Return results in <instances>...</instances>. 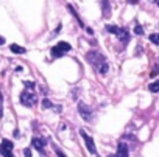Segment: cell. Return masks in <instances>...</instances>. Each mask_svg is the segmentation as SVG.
Segmentation results:
<instances>
[{"mask_svg":"<svg viewBox=\"0 0 159 157\" xmlns=\"http://www.w3.org/2000/svg\"><path fill=\"white\" fill-rule=\"evenodd\" d=\"M157 6H159V2H157Z\"/></svg>","mask_w":159,"mask_h":157,"instance_id":"cell-24","label":"cell"},{"mask_svg":"<svg viewBox=\"0 0 159 157\" xmlns=\"http://www.w3.org/2000/svg\"><path fill=\"white\" fill-rule=\"evenodd\" d=\"M2 44H5V38H2V36H0V45Z\"/></svg>","mask_w":159,"mask_h":157,"instance_id":"cell-22","label":"cell"},{"mask_svg":"<svg viewBox=\"0 0 159 157\" xmlns=\"http://www.w3.org/2000/svg\"><path fill=\"white\" fill-rule=\"evenodd\" d=\"M150 41H151L153 44H156V45H159V34H157V33L150 34Z\"/></svg>","mask_w":159,"mask_h":157,"instance_id":"cell-12","label":"cell"},{"mask_svg":"<svg viewBox=\"0 0 159 157\" xmlns=\"http://www.w3.org/2000/svg\"><path fill=\"white\" fill-rule=\"evenodd\" d=\"M24 155H27V157H31V151H30V149H28V148H27V149L24 151Z\"/></svg>","mask_w":159,"mask_h":157,"instance_id":"cell-19","label":"cell"},{"mask_svg":"<svg viewBox=\"0 0 159 157\" xmlns=\"http://www.w3.org/2000/svg\"><path fill=\"white\" fill-rule=\"evenodd\" d=\"M36 95L33 94L31 90H25L24 94L21 95V103L24 104V106H27V107H31V106H34L36 104Z\"/></svg>","mask_w":159,"mask_h":157,"instance_id":"cell-1","label":"cell"},{"mask_svg":"<svg viewBox=\"0 0 159 157\" xmlns=\"http://www.w3.org/2000/svg\"><path fill=\"white\" fill-rule=\"evenodd\" d=\"M25 86H27V89H28V90H31V89L34 87V82H31V81H27V82H25Z\"/></svg>","mask_w":159,"mask_h":157,"instance_id":"cell-17","label":"cell"},{"mask_svg":"<svg viewBox=\"0 0 159 157\" xmlns=\"http://www.w3.org/2000/svg\"><path fill=\"white\" fill-rule=\"evenodd\" d=\"M2 148H6V149L13 151V143L9 142V140H3V142H2Z\"/></svg>","mask_w":159,"mask_h":157,"instance_id":"cell-11","label":"cell"},{"mask_svg":"<svg viewBox=\"0 0 159 157\" xmlns=\"http://www.w3.org/2000/svg\"><path fill=\"white\" fill-rule=\"evenodd\" d=\"M52 54H53L55 58H58V56H62V51H61L58 47H53V48H52Z\"/></svg>","mask_w":159,"mask_h":157,"instance_id":"cell-13","label":"cell"},{"mask_svg":"<svg viewBox=\"0 0 159 157\" xmlns=\"http://www.w3.org/2000/svg\"><path fill=\"white\" fill-rule=\"evenodd\" d=\"M116 157H128V146L123 145V143H120L119 148H117V154Z\"/></svg>","mask_w":159,"mask_h":157,"instance_id":"cell-5","label":"cell"},{"mask_svg":"<svg viewBox=\"0 0 159 157\" xmlns=\"http://www.w3.org/2000/svg\"><path fill=\"white\" fill-rule=\"evenodd\" d=\"M56 47H58L62 53H65V51H69L72 47H70V44H67V42H59L58 45H56Z\"/></svg>","mask_w":159,"mask_h":157,"instance_id":"cell-7","label":"cell"},{"mask_svg":"<svg viewBox=\"0 0 159 157\" xmlns=\"http://www.w3.org/2000/svg\"><path fill=\"white\" fill-rule=\"evenodd\" d=\"M156 75H157V69H154L151 73H150V76H156Z\"/></svg>","mask_w":159,"mask_h":157,"instance_id":"cell-20","label":"cell"},{"mask_svg":"<svg viewBox=\"0 0 159 157\" xmlns=\"http://www.w3.org/2000/svg\"><path fill=\"white\" fill-rule=\"evenodd\" d=\"M98 70H100L101 75H105V73L108 72V64L106 62H101V67H98Z\"/></svg>","mask_w":159,"mask_h":157,"instance_id":"cell-14","label":"cell"},{"mask_svg":"<svg viewBox=\"0 0 159 157\" xmlns=\"http://www.w3.org/2000/svg\"><path fill=\"white\" fill-rule=\"evenodd\" d=\"M0 154H2L3 157H13V152L9 149H6V148H2V146H0Z\"/></svg>","mask_w":159,"mask_h":157,"instance_id":"cell-10","label":"cell"},{"mask_svg":"<svg viewBox=\"0 0 159 157\" xmlns=\"http://www.w3.org/2000/svg\"><path fill=\"white\" fill-rule=\"evenodd\" d=\"M109 157H116V155H109Z\"/></svg>","mask_w":159,"mask_h":157,"instance_id":"cell-23","label":"cell"},{"mask_svg":"<svg viewBox=\"0 0 159 157\" xmlns=\"http://www.w3.org/2000/svg\"><path fill=\"white\" fill-rule=\"evenodd\" d=\"M134 33H136V34H142V33H144V28H142L140 25H136V26H134Z\"/></svg>","mask_w":159,"mask_h":157,"instance_id":"cell-16","label":"cell"},{"mask_svg":"<svg viewBox=\"0 0 159 157\" xmlns=\"http://www.w3.org/2000/svg\"><path fill=\"white\" fill-rule=\"evenodd\" d=\"M148 89H150V92H153V94H156V92H159V81H154V82H151V84L148 86Z\"/></svg>","mask_w":159,"mask_h":157,"instance_id":"cell-8","label":"cell"},{"mask_svg":"<svg viewBox=\"0 0 159 157\" xmlns=\"http://www.w3.org/2000/svg\"><path fill=\"white\" fill-rule=\"evenodd\" d=\"M42 106L47 109V107H52V103H50V101L49 100H44V103H42Z\"/></svg>","mask_w":159,"mask_h":157,"instance_id":"cell-18","label":"cell"},{"mask_svg":"<svg viewBox=\"0 0 159 157\" xmlns=\"http://www.w3.org/2000/svg\"><path fill=\"white\" fill-rule=\"evenodd\" d=\"M9 48H11L13 53H17V54H24L25 53V48H22L21 45H17V44H11V47Z\"/></svg>","mask_w":159,"mask_h":157,"instance_id":"cell-6","label":"cell"},{"mask_svg":"<svg viewBox=\"0 0 159 157\" xmlns=\"http://www.w3.org/2000/svg\"><path fill=\"white\" fill-rule=\"evenodd\" d=\"M56 154H58V157H65V155H64V154L59 151V149H56Z\"/></svg>","mask_w":159,"mask_h":157,"instance_id":"cell-21","label":"cell"},{"mask_svg":"<svg viewBox=\"0 0 159 157\" xmlns=\"http://www.w3.org/2000/svg\"><path fill=\"white\" fill-rule=\"evenodd\" d=\"M31 143H33V148H36V149H39V151H42L44 146H45V140L44 138H39V137H34Z\"/></svg>","mask_w":159,"mask_h":157,"instance_id":"cell-4","label":"cell"},{"mask_svg":"<svg viewBox=\"0 0 159 157\" xmlns=\"http://www.w3.org/2000/svg\"><path fill=\"white\" fill-rule=\"evenodd\" d=\"M80 134L83 135L84 142H86V148H87V151H89L91 154H95V152H97V149H95V143H94L92 137H91V135H87V134H86V131H84V129H81V131H80Z\"/></svg>","mask_w":159,"mask_h":157,"instance_id":"cell-2","label":"cell"},{"mask_svg":"<svg viewBox=\"0 0 159 157\" xmlns=\"http://www.w3.org/2000/svg\"><path fill=\"white\" fill-rule=\"evenodd\" d=\"M117 36H119V39L120 41H128V33L125 31V30H119V33H117Z\"/></svg>","mask_w":159,"mask_h":157,"instance_id":"cell-9","label":"cell"},{"mask_svg":"<svg viewBox=\"0 0 159 157\" xmlns=\"http://www.w3.org/2000/svg\"><path fill=\"white\" fill-rule=\"evenodd\" d=\"M78 112L80 115L83 117V120H91L92 118V112H91V109L84 104V103H80L78 104Z\"/></svg>","mask_w":159,"mask_h":157,"instance_id":"cell-3","label":"cell"},{"mask_svg":"<svg viewBox=\"0 0 159 157\" xmlns=\"http://www.w3.org/2000/svg\"><path fill=\"white\" fill-rule=\"evenodd\" d=\"M119 30H120V28H119V26H116V25H109V26H108V31H109V33H114V34H117Z\"/></svg>","mask_w":159,"mask_h":157,"instance_id":"cell-15","label":"cell"}]
</instances>
